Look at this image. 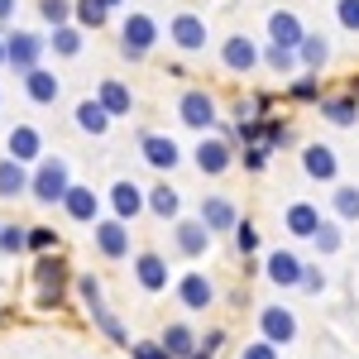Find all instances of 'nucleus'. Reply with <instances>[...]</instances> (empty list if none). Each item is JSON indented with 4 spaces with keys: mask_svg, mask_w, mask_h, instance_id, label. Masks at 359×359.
<instances>
[{
    "mask_svg": "<svg viewBox=\"0 0 359 359\" xmlns=\"http://www.w3.org/2000/svg\"><path fill=\"white\" fill-rule=\"evenodd\" d=\"M196 335H201V331H196L192 321H187V316H177V321H168L163 331H158V340L168 345V359H187L196 350Z\"/></svg>",
    "mask_w": 359,
    "mask_h": 359,
    "instance_id": "nucleus-28",
    "label": "nucleus"
},
{
    "mask_svg": "<svg viewBox=\"0 0 359 359\" xmlns=\"http://www.w3.org/2000/svg\"><path fill=\"white\" fill-rule=\"evenodd\" d=\"M135 144H139V158L154 168L158 177H168L172 168H182V158H187V154H182V144H177L172 135H163V130H139Z\"/></svg>",
    "mask_w": 359,
    "mask_h": 359,
    "instance_id": "nucleus-10",
    "label": "nucleus"
},
{
    "mask_svg": "<svg viewBox=\"0 0 359 359\" xmlns=\"http://www.w3.org/2000/svg\"><path fill=\"white\" fill-rule=\"evenodd\" d=\"M130 278H135V287L144 297H163L168 287H172L168 254H158V249H135V254H130Z\"/></svg>",
    "mask_w": 359,
    "mask_h": 359,
    "instance_id": "nucleus-8",
    "label": "nucleus"
},
{
    "mask_svg": "<svg viewBox=\"0 0 359 359\" xmlns=\"http://www.w3.org/2000/svg\"><path fill=\"white\" fill-rule=\"evenodd\" d=\"M302 177L306 182H321V187H331V182H340V154H335L331 144H321V139H311V144H302Z\"/></svg>",
    "mask_w": 359,
    "mask_h": 359,
    "instance_id": "nucleus-17",
    "label": "nucleus"
},
{
    "mask_svg": "<svg viewBox=\"0 0 359 359\" xmlns=\"http://www.w3.org/2000/svg\"><path fill=\"white\" fill-rule=\"evenodd\" d=\"M302 254L297 249H269L264 254V278L273 283V287H283V292H297L302 287Z\"/></svg>",
    "mask_w": 359,
    "mask_h": 359,
    "instance_id": "nucleus-18",
    "label": "nucleus"
},
{
    "mask_svg": "<svg viewBox=\"0 0 359 359\" xmlns=\"http://www.w3.org/2000/svg\"><path fill=\"white\" fill-rule=\"evenodd\" d=\"M297 62H302V72H326V62H331V39L316 34V29H306L302 43H297Z\"/></svg>",
    "mask_w": 359,
    "mask_h": 359,
    "instance_id": "nucleus-29",
    "label": "nucleus"
},
{
    "mask_svg": "<svg viewBox=\"0 0 359 359\" xmlns=\"http://www.w3.org/2000/svg\"><path fill=\"white\" fill-rule=\"evenodd\" d=\"M130 359H168V345L154 335V340H130Z\"/></svg>",
    "mask_w": 359,
    "mask_h": 359,
    "instance_id": "nucleus-50",
    "label": "nucleus"
},
{
    "mask_svg": "<svg viewBox=\"0 0 359 359\" xmlns=\"http://www.w3.org/2000/svg\"><path fill=\"white\" fill-rule=\"evenodd\" d=\"M196 216H201V225H206L211 235H230V230L240 225V206H235L225 192H206L201 206H196Z\"/></svg>",
    "mask_w": 359,
    "mask_h": 359,
    "instance_id": "nucleus-21",
    "label": "nucleus"
},
{
    "mask_svg": "<svg viewBox=\"0 0 359 359\" xmlns=\"http://www.w3.org/2000/svg\"><path fill=\"white\" fill-rule=\"evenodd\" d=\"M269 163H273L269 144H240V154H235V168H245V172H264Z\"/></svg>",
    "mask_w": 359,
    "mask_h": 359,
    "instance_id": "nucleus-42",
    "label": "nucleus"
},
{
    "mask_svg": "<svg viewBox=\"0 0 359 359\" xmlns=\"http://www.w3.org/2000/svg\"><path fill=\"white\" fill-rule=\"evenodd\" d=\"M273 111V91H240L235 101H230V120L240 125V120H259V115Z\"/></svg>",
    "mask_w": 359,
    "mask_h": 359,
    "instance_id": "nucleus-34",
    "label": "nucleus"
},
{
    "mask_svg": "<svg viewBox=\"0 0 359 359\" xmlns=\"http://www.w3.org/2000/svg\"><path fill=\"white\" fill-rule=\"evenodd\" d=\"M20 196H29V163H20V158H0V201H20Z\"/></svg>",
    "mask_w": 359,
    "mask_h": 359,
    "instance_id": "nucleus-31",
    "label": "nucleus"
},
{
    "mask_svg": "<svg viewBox=\"0 0 359 359\" xmlns=\"http://www.w3.org/2000/svg\"><path fill=\"white\" fill-rule=\"evenodd\" d=\"M168 43L182 57H201L206 43H211V29L196 10H177V15H168Z\"/></svg>",
    "mask_w": 359,
    "mask_h": 359,
    "instance_id": "nucleus-9",
    "label": "nucleus"
},
{
    "mask_svg": "<svg viewBox=\"0 0 359 359\" xmlns=\"http://www.w3.org/2000/svg\"><path fill=\"white\" fill-rule=\"evenodd\" d=\"M302 15L297 10H287V5H278V10H269V43H283V48H297L302 43Z\"/></svg>",
    "mask_w": 359,
    "mask_h": 359,
    "instance_id": "nucleus-26",
    "label": "nucleus"
},
{
    "mask_svg": "<svg viewBox=\"0 0 359 359\" xmlns=\"http://www.w3.org/2000/svg\"><path fill=\"white\" fill-rule=\"evenodd\" d=\"M283 96H287L292 106H316V101H321V72H297V77H287V82H283Z\"/></svg>",
    "mask_w": 359,
    "mask_h": 359,
    "instance_id": "nucleus-35",
    "label": "nucleus"
},
{
    "mask_svg": "<svg viewBox=\"0 0 359 359\" xmlns=\"http://www.w3.org/2000/svg\"><path fill=\"white\" fill-rule=\"evenodd\" d=\"M345 91H350V96L359 101V72H350V77H345Z\"/></svg>",
    "mask_w": 359,
    "mask_h": 359,
    "instance_id": "nucleus-53",
    "label": "nucleus"
},
{
    "mask_svg": "<svg viewBox=\"0 0 359 359\" xmlns=\"http://www.w3.org/2000/svg\"><path fill=\"white\" fill-rule=\"evenodd\" d=\"M331 216L359 225V182H331Z\"/></svg>",
    "mask_w": 359,
    "mask_h": 359,
    "instance_id": "nucleus-32",
    "label": "nucleus"
},
{
    "mask_svg": "<svg viewBox=\"0 0 359 359\" xmlns=\"http://www.w3.org/2000/svg\"><path fill=\"white\" fill-rule=\"evenodd\" d=\"M86 316H91V326H96V331L106 335L111 345H120V350H130V331H125V321H120V316H115V311H111L106 302H101V306H91Z\"/></svg>",
    "mask_w": 359,
    "mask_h": 359,
    "instance_id": "nucleus-37",
    "label": "nucleus"
},
{
    "mask_svg": "<svg viewBox=\"0 0 359 359\" xmlns=\"http://www.w3.org/2000/svg\"><path fill=\"white\" fill-rule=\"evenodd\" d=\"M67 187H72V163L62 154H43L39 163H29V201L34 206H62Z\"/></svg>",
    "mask_w": 359,
    "mask_h": 359,
    "instance_id": "nucleus-2",
    "label": "nucleus"
},
{
    "mask_svg": "<svg viewBox=\"0 0 359 359\" xmlns=\"http://www.w3.org/2000/svg\"><path fill=\"white\" fill-rule=\"evenodd\" d=\"M230 240H235V254H240V259H249V254H259V245H264L259 225L249 221V216H240V225L230 230Z\"/></svg>",
    "mask_w": 359,
    "mask_h": 359,
    "instance_id": "nucleus-41",
    "label": "nucleus"
},
{
    "mask_svg": "<svg viewBox=\"0 0 359 359\" xmlns=\"http://www.w3.org/2000/svg\"><path fill=\"white\" fill-rule=\"evenodd\" d=\"M235 359H283V350H278L273 340L254 335V340H245V345H240V355H235Z\"/></svg>",
    "mask_w": 359,
    "mask_h": 359,
    "instance_id": "nucleus-48",
    "label": "nucleus"
},
{
    "mask_svg": "<svg viewBox=\"0 0 359 359\" xmlns=\"http://www.w3.org/2000/svg\"><path fill=\"white\" fill-rule=\"evenodd\" d=\"M240 144H264V120H240Z\"/></svg>",
    "mask_w": 359,
    "mask_h": 359,
    "instance_id": "nucleus-51",
    "label": "nucleus"
},
{
    "mask_svg": "<svg viewBox=\"0 0 359 359\" xmlns=\"http://www.w3.org/2000/svg\"><path fill=\"white\" fill-rule=\"evenodd\" d=\"M211 245H216V235L201 225V216H177V221H172V254H177V259L196 264V259L211 254Z\"/></svg>",
    "mask_w": 359,
    "mask_h": 359,
    "instance_id": "nucleus-13",
    "label": "nucleus"
},
{
    "mask_svg": "<svg viewBox=\"0 0 359 359\" xmlns=\"http://www.w3.org/2000/svg\"><path fill=\"white\" fill-rule=\"evenodd\" d=\"M172 297H177V306L187 316H201V311L216 306L221 292H216V283H211L206 269H182V273H172Z\"/></svg>",
    "mask_w": 359,
    "mask_h": 359,
    "instance_id": "nucleus-7",
    "label": "nucleus"
},
{
    "mask_svg": "<svg viewBox=\"0 0 359 359\" xmlns=\"http://www.w3.org/2000/svg\"><path fill=\"white\" fill-rule=\"evenodd\" d=\"M29 249V225H0V254H5V259H20V254H25Z\"/></svg>",
    "mask_w": 359,
    "mask_h": 359,
    "instance_id": "nucleus-44",
    "label": "nucleus"
},
{
    "mask_svg": "<svg viewBox=\"0 0 359 359\" xmlns=\"http://www.w3.org/2000/svg\"><path fill=\"white\" fill-rule=\"evenodd\" d=\"M106 211L135 225L139 216H149V196H144V187H139L135 177H115L111 187H106Z\"/></svg>",
    "mask_w": 359,
    "mask_h": 359,
    "instance_id": "nucleus-15",
    "label": "nucleus"
},
{
    "mask_svg": "<svg viewBox=\"0 0 359 359\" xmlns=\"http://www.w3.org/2000/svg\"><path fill=\"white\" fill-rule=\"evenodd\" d=\"M101 5H106V10H120V5H125V0H101Z\"/></svg>",
    "mask_w": 359,
    "mask_h": 359,
    "instance_id": "nucleus-55",
    "label": "nucleus"
},
{
    "mask_svg": "<svg viewBox=\"0 0 359 359\" xmlns=\"http://www.w3.org/2000/svg\"><path fill=\"white\" fill-rule=\"evenodd\" d=\"M72 292H77V302H82L86 311L106 302V292H101V278H96V273H72Z\"/></svg>",
    "mask_w": 359,
    "mask_h": 359,
    "instance_id": "nucleus-43",
    "label": "nucleus"
},
{
    "mask_svg": "<svg viewBox=\"0 0 359 359\" xmlns=\"http://www.w3.org/2000/svg\"><path fill=\"white\" fill-rule=\"evenodd\" d=\"M5 154H10V158H20V163H39V158L48 154L43 130H39V125H29V120H15V125H10V135H5Z\"/></svg>",
    "mask_w": 359,
    "mask_h": 359,
    "instance_id": "nucleus-20",
    "label": "nucleus"
},
{
    "mask_svg": "<svg viewBox=\"0 0 359 359\" xmlns=\"http://www.w3.org/2000/svg\"><path fill=\"white\" fill-rule=\"evenodd\" d=\"M306 245L316 249L321 259H331V254H340V249H345V221H335V216H321V225H316V235H311Z\"/></svg>",
    "mask_w": 359,
    "mask_h": 359,
    "instance_id": "nucleus-33",
    "label": "nucleus"
},
{
    "mask_svg": "<svg viewBox=\"0 0 359 359\" xmlns=\"http://www.w3.org/2000/svg\"><path fill=\"white\" fill-rule=\"evenodd\" d=\"M62 249V235H57L53 225H29V249L25 254H53Z\"/></svg>",
    "mask_w": 359,
    "mask_h": 359,
    "instance_id": "nucleus-45",
    "label": "nucleus"
},
{
    "mask_svg": "<svg viewBox=\"0 0 359 359\" xmlns=\"http://www.w3.org/2000/svg\"><path fill=\"white\" fill-rule=\"evenodd\" d=\"M254 321H259V335H264V340H273L278 350H283V345H292L297 331H302V326H297V311H292V306H283V302H264L259 311H254Z\"/></svg>",
    "mask_w": 359,
    "mask_h": 359,
    "instance_id": "nucleus-14",
    "label": "nucleus"
},
{
    "mask_svg": "<svg viewBox=\"0 0 359 359\" xmlns=\"http://www.w3.org/2000/svg\"><path fill=\"white\" fill-rule=\"evenodd\" d=\"M225 345H230V331H225V326H206V331L196 335V350L187 359H221Z\"/></svg>",
    "mask_w": 359,
    "mask_h": 359,
    "instance_id": "nucleus-40",
    "label": "nucleus"
},
{
    "mask_svg": "<svg viewBox=\"0 0 359 359\" xmlns=\"http://www.w3.org/2000/svg\"><path fill=\"white\" fill-rule=\"evenodd\" d=\"M82 48H86V29L82 25H53L48 29V53L53 57H82Z\"/></svg>",
    "mask_w": 359,
    "mask_h": 359,
    "instance_id": "nucleus-30",
    "label": "nucleus"
},
{
    "mask_svg": "<svg viewBox=\"0 0 359 359\" xmlns=\"http://www.w3.org/2000/svg\"><path fill=\"white\" fill-rule=\"evenodd\" d=\"M158 43H163V25L149 10H125V20H120V57L125 62H144Z\"/></svg>",
    "mask_w": 359,
    "mask_h": 359,
    "instance_id": "nucleus-3",
    "label": "nucleus"
},
{
    "mask_svg": "<svg viewBox=\"0 0 359 359\" xmlns=\"http://www.w3.org/2000/svg\"><path fill=\"white\" fill-rule=\"evenodd\" d=\"M235 154H240V144H230L225 135H201L192 149V168L201 172V177H225L230 168H235Z\"/></svg>",
    "mask_w": 359,
    "mask_h": 359,
    "instance_id": "nucleus-11",
    "label": "nucleus"
},
{
    "mask_svg": "<svg viewBox=\"0 0 359 359\" xmlns=\"http://www.w3.org/2000/svg\"><path fill=\"white\" fill-rule=\"evenodd\" d=\"M326 287H331L326 269H321V264H302V287H297V292H306V297H321Z\"/></svg>",
    "mask_w": 359,
    "mask_h": 359,
    "instance_id": "nucleus-47",
    "label": "nucleus"
},
{
    "mask_svg": "<svg viewBox=\"0 0 359 359\" xmlns=\"http://www.w3.org/2000/svg\"><path fill=\"white\" fill-rule=\"evenodd\" d=\"M111 15H115V10H106L101 0H72V25H82L86 34L106 29V25H111Z\"/></svg>",
    "mask_w": 359,
    "mask_h": 359,
    "instance_id": "nucleus-39",
    "label": "nucleus"
},
{
    "mask_svg": "<svg viewBox=\"0 0 359 359\" xmlns=\"http://www.w3.org/2000/svg\"><path fill=\"white\" fill-rule=\"evenodd\" d=\"M144 196H149V216H154V221H168V225H172L177 216H182V192H177L168 177H158L154 187H144Z\"/></svg>",
    "mask_w": 359,
    "mask_h": 359,
    "instance_id": "nucleus-27",
    "label": "nucleus"
},
{
    "mask_svg": "<svg viewBox=\"0 0 359 359\" xmlns=\"http://www.w3.org/2000/svg\"><path fill=\"white\" fill-rule=\"evenodd\" d=\"M43 53H48V34H39V29H20V25L5 29V67H10L15 77H25L29 67H39Z\"/></svg>",
    "mask_w": 359,
    "mask_h": 359,
    "instance_id": "nucleus-6",
    "label": "nucleus"
},
{
    "mask_svg": "<svg viewBox=\"0 0 359 359\" xmlns=\"http://www.w3.org/2000/svg\"><path fill=\"white\" fill-rule=\"evenodd\" d=\"M15 15H20V0H0V29L15 25Z\"/></svg>",
    "mask_w": 359,
    "mask_h": 359,
    "instance_id": "nucleus-52",
    "label": "nucleus"
},
{
    "mask_svg": "<svg viewBox=\"0 0 359 359\" xmlns=\"http://www.w3.org/2000/svg\"><path fill=\"white\" fill-rule=\"evenodd\" d=\"M0 67H5V29H0Z\"/></svg>",
    "mask_w": 359,
    "mask_h": 359,
    "instance_id": "nucleus-54",
    "label": "nucleus"
},
{
    "mask_svg": "<svg viewBox=\"0 0 359 359\" xmlns=\"http://www.w3.org/2000/svg\"><path fill=\"white\" fill-rule=\"evenodd\" d=\"M221 67L230 72V77L259 72V67H264V43L249 39V34H230V39H221Z\"/></svg>",
    "mask_w": 359,
    "mask_h": 359,
    "instance_id": "nucleus-12",
    "label": "nucleus"
},
{
    "mask_svg": "<svg viewBox=\"0 0 359 359\" xmlns=\"http://www.w3.org/2000/svg\"><path fill=\"white\" fill-rule=\"evenodd\" d=\"M316 115L335 125V130H355L359 125V101L340 86V91H321V101H316Z\"/></svg>",
    "mask_w": 359,
    "mask_h": 359,
    "instance_id": "nucleus-22",
    "label": "nucleus"
},
{
    "mask_svg": "<svg viewBox=\"0 0 359 359\" xmlns=\"http://www.w3.org/2000/svg\"><path fill=\"white\" fill-rule=\"evenodd\" d=\"M111 125H115L111 111H106L96 96H82V101L72 106V130H77V135H86V139H106V135H111Z\"/></svg>",
    "mask_w": 359,
    "mask_h": 359,
    "instance_id": "nucleus-23",
    "label": "nucleus"
},
{
    "mask_svg": "<svg viewBox=\"0 0 359 359\" xmlns=\"http://www.w3.org/2000/svg\"><path fill=\"white\" fill-rule=\"evenodd\" d=\"M316 225H321V206H316V201L297 196V201H287V206H283V230H287L292 240H311V235H316Z\"/></svg>",
    "mask_w": 359,
    "mask_h": 359,
    "instance_id": "nucleus-24",
    "label": "nucleus"
},
{
    "mask_svg": "<svg viewBox=\"0 0 359 359\" xmlns=\"http://www.w3.org/2000/svg\"><path fill=\"white\" fill-rule=\"evenodd\" d=\"M264 67L273 72V77H297L302 72V62H297V48H283V43H264Z\"/></svg>",
    "mask_w": 359,
    "mask_h": 359,
    "instance_id": "nucleus-38",
    "label": "nucleus"
},
{
    "mask_svg": "<svg viewBox=\"0 0 359 359\" xmlns=\"http://www.w3.org/2000/svg\"><path fill=\"white\" fill-rule=\"evenodd\" d=\"M96 101L111 111V120H130L135 115V91H130V82H120V77H101L96 82Z\"/></svg>",
    "mask_w": 359,
    "mask_h": 359,
    "instance_id": "nucleus-25",
    "label": "nucleus"
},
{
    "mask_svg": "<svg viewBox=\"0 0 359 359\" xmlns=\"http://www.w3.org/2000/svg\"><path fill=\"white\" fill-rule=\"evenodd\" d=\"M91 249L106 259V264H130V254H135V230L130 221H120V216H101V221L91 225Z\"/></svg>",
    "mask_w": 359,
    "mask_h": 359,
    "instance_id": "nucleus-5",
    "label": "nucleus"
},
{
    "mask_svg": "<svg viewBox=\"0 0 359 359\" xmlns=\"http://www.w3.org/2000/svg\"><path fill=\"white\" fill-rule=\"evenodd\" d=\"M264 120V144L273 149V154H287V149H297V130H292V120H283V115H259Z\"/></svg>",
    "mask_w": 359,
    "mask_h": 359,
    "instance_id": "nucleus-36",
    "label": "nucleus"
},
{
    "mask_svg": "<svg viewBox=\"0 0 359 359\" xmlns=\"http://www.w3.org/2000/svg\"><path fill=\"white\" fill-rule=\"evenodd\" d=\"M34 10H39V20H43V29L67 25V20H72V0H34Z\"/></svg>",
    "mask_w": 359,
    "mask_h": 359,
    "instance_id": "nucleus-46",
    "label": "nucleus"
},
{
    "mask_svg": "<svg viewBox=\"0 0 359 359\" xmlns=\"http://www.w3.org/2000/svg\"><path fill=\"white\" fill-rule=\"evenodd\" d=\"M172 111H177V125H187L192 135H211L216 120H221V101H216V91H206V86H182Z\"/></svg>",
    "mask_w": 359,
    "mask_h": 359,
    "instance_id": "nucleus-4",
    "label": "nucleus"
},
{
    "mask_svg": "<svg viewBox=\"0 0 359 359\" xmlns=\"http://www.w3.org/2000/svg\"><path fill=\"white\" fill-rule=\"evenodd\" d=\"M0 106H5V91H0Z\"/></svg>",
    "mask_w": 359,
    "mask_h": 359,
    "instance_id": "nucleus-56",
    "label": "nucleus"
},
{
    "mask_svg": "<svg viewBox=\"0 0 359 359\" xmlns=\"http://www.w3.org/2000/svg\"><path fill=\"white\" fill-rule=\"evenodd\" d=\"M34 306L39 311H57V306L67 302V292H72V264L62 259V249L53 254H34Z\"/></svg>",
    "mask_w": 359,
    "mask_h": 359,
    "instance_id": "nucleus-1",
    "label": "nucleus"
},
{
    "mask_svg": "<svg viewBox=\"0 0 359 359\" xmlns=\"http://www.w3.org/2000/svg\"><path fill=\"white\" fill-rule=\"evenodd\" d=\"M20 86H25V101H29V106H43V111H48V106L62 101V77H57L53 67H43V62H39V67H29L25 77H20Z\"/></svg>",
    "mask_w": 359,
    "mask_h": 359,
    "instance_id": "nucleus-19",
    "label": "nucleus"
},
{
    "mask_svg": "<svg viewBox=\"0 0 359 359\" xmlns=\"http://www.w3.org/2000/svg\"><path fill=\"white\" fill-rule=\"evenodd\" d=\"M335 25L345 34H359V0H335Z\"/></svg>",
    "mask_w": 359,
    "mask_h": 359,
    "instance_id": "nucleus-49",
    "label": "nucleus"
},
{
    "mask_svg": "<svg viewBox=\"0 0 359 359\" xmlns=\"http://www.w3.org/2000/svg\"><path fill=\"white\" fill-rule=\"evenodd\" d=\"M62 216H67L72 225H96L101 216H106V196L96 192L91 182H72L67 196H62Z\"/></svg>",
    "mask_w": 359,
    "mask_h": 359,
    "instance_id": "nucleus-16",
    "label": "nucleus"
}]
</instances>
